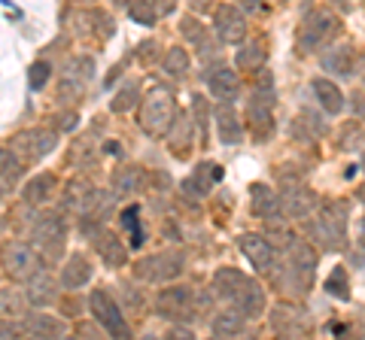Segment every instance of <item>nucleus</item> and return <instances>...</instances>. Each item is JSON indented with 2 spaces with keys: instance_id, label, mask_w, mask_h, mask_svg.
Masks as SVG:
<instances>
[{
  "instance_id": "7",
  "label": "nucleus",
  "mask_w": 365,
  "mask_h": 340,
  "mask_svg": "<svg viewBox=\"0 0 365 340\" xmlns=\"http://www.w3.org/2000/svg\"><path fill=\"white\" fill-rule=\"evenodd\" d=\"M64 237H67V228H64V219L58 213H43V216L34 222V243H37L46 255H58L64 249Z\"/></svg>"
},
{
  "instance_id": "40",
  "label": "nucleus",
  "mask_w": 365,
  "mask_h": 340,
  "mask_svg": "<svg viewBox=\"0 0 365 340\" xmlns=\"http://www.w3.org/2000/svg\"><path fill=\"white\" fill-rule=\"evenodd\" d=\"M262 6V0H247V9H259Z\"/></svg>"
},
{
  "instance_id": "14",
  "label": "nucleus",
  "mask_w": 365,
  "mask_h": 340,
  "mask_svg": "<svg viewBox=\"0 0 365 340\" xmlns=\"http://www.w3.org/2000/svg\"><path fill=\"white\" fill-rule=\"evenodd\" d=\"M314 195L307 188H302V186H295V188H287L283 191V198H280V207H283V213L287 216H292V219H304V216H311V210H314Z\"/></svg>"
},
{
  "instance_id": "41",
  "label": "nucleus",
  "mask_w": 365,
  "mask_h": 340,
  "mask_svg": "<svg viewBox=\"0 0 365 340\" xmlns=\"http://www.w3.org/2000/svg\"><path fill=\"white\" fill-rule=\"evenodd\" d=\"M113 4H116V6H128L131 0H113Z\"/></svg>"
},
{
  "instance_id": "32",
  "label": "nucleus",
  "mask_w": 365,
  "mask_h": 340,
  "mask_svg": "<svg viewBox=\"0 0 365 340\" xmlns=\"http://www.w3.org/2000/svg\"><path fill=\"white\" fill-rule=\"evenodd\" d=\"M98 249H101V255H104V262L110 267H122L125 262H128V255H125V246L113 234H101L98 237Z\"/></svg>"
},
{
  "instance_id": "5",
  "label": "nucleus",
  "mask_w": 365,
  "mask_h": 340,
  "mask_svg": "<svg viewBox=\"0 0 365 340\" xmlns=\"http://www.w3.org/2000/svg\"><path fill=\"white\" fill-rule=\"evenodd\" d=\"M0 258H4V267L13 280H28L40 270V258L34 253V246L25 240H9L4 246V253H0Z\"/></svg>"
},
{
  "instance_id": "22",
  "label": "nucleus",
  "mask_w": 365,
  "mask_h": 340,
  "mask_svg": "<svg viewBox=\"0 0 365 340\" xmlns=\"http://www.w3.org/2000/svg\"><path fill=\"white\" fill-rule=\"evenodd\" d=\"M235 304H237V310L244 313V319L247 316H259L262 310H265V292H262V286H253V282H244V289L235 294Z\"/></svg>"
},
{
  "instance_id": "35",
  "label": "nucleus",
  "mask_w": 365,
  "mask_h": 340,
  "mask_svg": "<svg viewBox=\"0 0 365 340\" xmlns=\"http://www.w3.org/2000/svg\"><path fill=\"white\" fill-rule=\"evenodd\" d=\"M134 104H137V85L128 83V85H122L119 95L110 100V110L113 112H128V110H134Z\"/></svg>"
},
{
  "instance_id": "25",
  "label": "nucleus",
  "mask_w": 365,
  "mask_h": 340,
  "mask_svg": "<svg viewBox=\"0 0 365 340\" xmlns=\"http://www.w3.org/2000/svg\"><path fill=\"white\" fill-rule=\"evenodd\" d=\"M52 188H55V179L49 174H40L25 186L21 198H25V203H31V207H40V203H46L52 198Z\"/></svg>"
},
{
  "instance_id": "1",
  "label": "nucleus",
  "mask_w": 365,
  "mask_h": 340,
  "mask_svg": "<svg viewBox=\"0 0 365 340\" xmlns=\"http://www.w3.org/2000/svg\"><path fill=\"white\" fill-rule=\"evenodd\" d=\"M177 119V104L170 92L165 88H153L150 95L143 97V107H140V128L150 134V137H162V134L170 131V124Z\"/></svg>"
},
{
  "instance_id": "18",
  "label": "nucleus",
  "mask_w": 365,
  "mask_h": 340,
  "mask_svg": "<svg viewBox=\"0 0 365 340\" xmlns=\"http://www.w3.org/2000/svg\"><path fill=\"white\" fill-rule=\"evenodd\" d=\"M323 67L335 76H350L353 73V46L350 43H335L323 55Z\"/></svg>"
},
{
  "instance_id": "42",
  "label": "nucleus",
  "mask_w": 365,
  "mask_h": 340,
  "mask_svg": "<svg viewBox=\"0 0 365 340\" xmlns=\"http://www.w3.org/2000/svg\"><path fill=\"white\" fill-rule=\"evenodd\" d=\"M362 243H365V219H362Z\"/></svg>"
},
{
  "instance_id": "23",
  "label": "nucleus",
  "mask_w": 365,
  "mask_h": 340,
  "mask_svg": "<svg viewBox=\"0 0 365 340\" xmlns=\"http://www.w3.org/2000/svg\"><path fill=\"white\" fill-rule=\"evenodd\" d=\"M25 331L34 337H61L64 334V322L55 319L49 313H31L25 319Z\"/></svg>"
},
{
  "instance_id": "33",
  "label": "nucleus",
  "mask_w": 365,
  "mask_h": 340,
  "mask_svg": "<svg viewBox=\"0 0 365 340\" xmlns=\"http://www.w3.org/2000/svg\"><path fill=\"white\" fill-rule=\"evenodd\" d=\"M28 310V294L19 289H0V316H19Z\"/></svg>"
},
{
  "instance_id": "24",
  "label": "nucleus",
  "mask_w": 365,
  "mask_h": 340,
  "mask_svg": "<svg viewBox=\"0 0 365 340\" xmlns=\"http://www.w3.org/2000/svg\"><path fill=\"white\" fill-rule=\"evenodd\" d=\"M244 282H247V277L241 274V270L222 267V270H216V277H213V289H216L220 298H232L235 301V294L244 289Z\"/></svg>"
},
{
  "instance_id": "28",
  "label": "nucleus",
  "mask_w": 365,
  "mask_h": 340,
  "mask_svg": "<svg viewBox=\"0 0 365 340\" xmlns=\"http://www.w3.org/2000/svg\"><path fill=\"white\" fill-rule=\"evenodd\" d=\"M262 64H265V46H259V43H247L235 55L237 70H262Z\"/></svg>"
},
{
  "instance_id": "16",
  "label": "nucleus",
  "mask_w": 365,
  "mask_h": 340,
  "mask_svg": "<svg viewBox=\"0 0 365 340\" xmlns=\"http://www.w3.org/2000/svg\"><path fill=\"white\" fill-rule=\"evenodd\" d=\"M28 304H34V307H46V304H52L55 298H58V292H55V280L49 274H43V270H37L34 277H28Z\"/></svg>"
},
{
  "instance_id": "13",
  "label": "nucleus",
  "mask_w": 365,
  "mask_h": 340,
  "mask_svg": "<svg viewBox=\"0 0 365 340\" xmlns=\"http://www.w3.org/2000/svg\"><path fill=\"white\" fill-rule=\"evenodd\" d=\"M241 253L250 258V265L259 267V270L271 267V262H274L271 243L265 240V237H259V234H244V237H241Z\"/></svg>"
},
{
  "instance_id": "39",
  "label": "nucleus",
  "mask_w": 365,
  "mask_h": 340,
  "mask_svg": "<svg viewBox=\"0 0 365 340\" xmlns=\"http://www.w3.org/2000/svg\"><path fill=\"white\" fill-rule=\"evenodd\" d=\"M0 337H16V325L6 322V319H0Z\"/></svg>"
},
{
  "instance_id": "2",
  "label": "nucleus",
  "mask_w": 365,
  "mask_h": 340,
  "mask_svg": "<svg viewBox=\"0 0 365 340\" xmlns=\"http://www.w3.org/2000/svg\"><path fill=\"white\" fill-rule=\"evenodd\" d=\"M338 16L329 13V9H311L302 21L299 31V52H314L319 46H326L329 37L338 33Z\"/></svg>"
},
{
  "instance_id": "3",
  "label": "nucleus",
  "mask_w": 365,
  "mask_h": 340,
  "mask_svg": "<svg viewBox=\"0 0 365 340\" xmlns=\"http://www.w3.org/2000/svg\"><path fill=\"white\" fill-rule=\"evenodd\" d=\"M314 234L323 240L329 249H341L347 240V216L344 203H326L314 216Z\"/></svg>"
},
{
  "instance_id": "4",
  "label": "nucleus",
  "mask_w": 365,
  "mask_h": 340,
  "mask_svg": "<svg viewBox=\"0 0 365 340\" xmlns=\"http://www.w3.org/2000/svg\"><path fill=\"white\" fill-rule=\"evenodd\" d=\"M88 310L91 316L98 319V325L104 328V331H110V337H128V322H125V316L119 310V304L110 298V292L104 289H95L88 298Z\"/></svg>"
},
{
  "instance_id": "38",
  "label": "nucleus",
  "mask_w": 365,
  "mask_h": 340,
  "mask_svg": "<svg viewBox=\"0 0 365 340\" xmlns=\"http://www.w3.org/2000/svg\"><path fill=\"white\" fill-rule=\"evenodd\" d=\"M192 107H195V112H198V124H201V134H207V110H204V100L195 95V97H192Z\"/></svg>"
},
{
  "instance_id": "8",
  "label": "nucleus",
  "mask_w": 365,
  "mask_h": 340,
  "mask_svg": "<svg viewBox=\"0 0 365 340\" xmlns=\"http://www.w3.org/2000/svg\"><path fill=\"white\" fill-rule=\"evenodd\" d=\"M180 274H182V255L177 253H158L137 265V277L146 282H168V280H177Z\"/></svg>"
},
{
  "instance_id": "34",
  "label": "nucleus",
  "mask_w": 365,
  "mask_h": 340,
  "mask_svg": "<svg viewBox=\"0 0 365 340\" xmlns=\"http://www.w3.org/2000/svg\"><path fill=\"white\" fill-rule=\"evenodd\" d=\"M326 292L335 294L338 301H350V292H347V270L344 267H335L326 280Z\"/></svg>"
},
{
  "instance_id": "21",
  "label": "nucleus",
  "mask_w": 365,
  "mask_h": 340,
  "mask_svg": "<svg viewBox=\"0 0 365 340\" xmlns=\"http://www.w3.org/2000/svg\"><path fill=\"white\" fill-rule=\"evenodd\" d=\"M250 191H253V213H256L259 219L268 222V219H274V216L280 213V198H277V191H271L265 183H256Z\"/></svg>"
},
{
  "instance_id": "11",
  "label": "nucleus",
  "mask_w": 365,
  "mask_h": 340,
  "mask_svg": "<svg viewBox=\"0 0 365 340\" xmlns=\"http://www.w3.org/2000/svg\"><path fill=\"white\" fill-rule=\"evenodd\" d=\"M271 107L265 100H256L250 97V107H247V119H250V134L256 137V143H265L271 134H274V119H271Z\"/></svg>"
},
{
  "instance_id": "36",
  "label": "nucleus",
  "mask_w": 365,
  "mask_h": 340,
  "mask_svg": "<svg viewBox=\"0 0 365 340\" xmlns=\"http://www.w3.org/2000/svg\"><path fill=\"white\" fill-rule=\"evenodd\" d=\"M19 174H21V164L13 155V149H0V179H4V183H13Z\"/></svg>"
},
{
  "instance_id": "9",
  "label": "nucleus",
  "mask_w": 365,
  "mask_h": 340,
  "mask_svg": "<svg viewBox=\"0 0 365 340\" xmlns=\"http://www.w3.org/2000/svg\"><path fill=\"white\" fill-rule=\"evenodd\" d=\"M216 33H220V40L225 43V46L241 43L247 37V18H244L241 9H235V6L216 9Z\"/></svg>"
},
{
  "instance_id": "27",
  "label": "nucleus",
  "mask_w": 365,
  "mask_h": 340,
  "mask_svg": "<svg viewBox=\"0 0 365 340\" xmlns=\"http://www.w3.org/2000/svg\"><path fill=\"white\" fill-rule=\"evenodd\" d=\"M174 137H170V149H174L177 158H186L189 149H192V131H195V122H192L189 116L182 119H174Z\"/></svg>"
},
{
  "instance_id": "20",
  "label": "nucleus",
  "mask_w": 365,
  "mask_h": 340,
  "mask_svg": "<svg viewBox=\"0 0 365 340\" xmlns=\"http://www.w3.org/2000/svg\"><path fill=\"white\" fill-rule=\"evenodd\" d=\"M216 124H220V140L225 146H237L244 140V128H241V119L232 107H220L216 110Z\"/></svg>"
},
{
  "instance_id": "10",
  "label": "nucleus",
  "mask_w": 365,
  "mask_h": 340,
  "mask_svg": "<svg viewBox=\"0 0 365 340\" xmlns=\"http://www.w3.org/2000/svg\"><path fill=\"white\" fill-rule=\"evenodd\" d=\"M155 310H158V316H165V319L189 316L192 313V292L186 286L162 289V292H158V301H155Z\"/></svg>"
},
{
  "instance_id": "15",
  "label": "nucleus",
  "mask_w": 365,
  "mask_h": 340,
  "mask_svg": "<svg viewBox=\"0 0 365 340\" xmlns=\"http://www.w3.org/2000/svg\"><path fill=\"white\" fill-rule=\"evenodd\" d=\"M210 95L220 97V100H235L237 92H241V79H237V70H232V67H220V70H213L210 79Z\"/></svg>"
},
{
  "instance_id": "17",
  "label": "nucleus",
  "mask_w": 365,
  "mask_h": 340,
  "mask_svg": "<svg viewBox=\"0 0 365 340\" xmlns=\"http://www.w3.org/2000/svg\"><path fill=\"white\" fill-rule=\"evenodd\" d=\"M88 280H91V262L83 253H73L71 258H67V265L61 267V286L64 289H79V286H86Z\"/></svg>"
},
{
  "instance_id": "19",
  "label": "nucleus",
  "mask_w": 365,
  "mask_h": 340,
  "mask_svg": "<svg viewBox=\"0 0 365 340\" xmlns=\"http://www.w3.org/2000/svg\"><path fill=\"white\" fill-rule=\"evenodd\" d=\"M311 88H314V95L319 100V107H323L329 116H338V112L344 110V95H341V88L335 83H329V79L319 76V79L311 83Z\"/></svg>"
},
{
  "instance_id": "37",
  "label": "nucleus",
  "mask_w": 365,
  "mask_h": 340,
  "mask_svg": "<svg viewBox=\"0 0 365 340\" xmlns=\"http://www.w3.org/2000/svg\"><path fill=\"white\" fill-rule=\"evenodd\" d=\"M46 79H49V64H46V61H37V64L31 67V76H28V83H31L34 92L46 85Z\"/></svg>"
},
{
  "instance_id": "26",
  "label": "nucleus",
  "mask_w": 365,
  "mask_h": 340,
  "mask_svg": "<svg viewBox=\"0 0 365 340\" xmlns=\"http://www.w3.org/2000/svg\"><path fill=\"white\" fill-rule=\"evenodd\" d=\"M140 186H143V170L140 167H122V170H116V176H113V191H116L119 198L140 191Z\"/></svg>"
},
{
  "instance_id": "29",
  "label": "nucleus",
  "mask_w": 365,
  "mask_h": 340,
  "mask_svg": "<svg viewBox=\"0 0 365 340\" xmlns=\"http://www.w3.org/2000/svg\"><path fill=\"white\" fill-rule=\"evenodd\" d=\"M244 331V313L241 310H225L213 319V337H235Z\"/></svg>"
},
{
  "instance_id": "31",
  "label": "nucleus",
  "mask_w": 365,
  "mask_h": 340,
  "mask_svg": "<svg viewBox=\"0 0 365 340\" xmlns=\"http://www.w3.org/2000/svg\"><path fill=\"white\" fill-rule=\"evenodd\" d=\"M189 52L182 49V46H170L168 52H165V61H162V67H165V73L168 76H174V79H182L189 73Z\"/></svg>"
},
{
  "instance_id": "30",
  "label": "nucleus",
  "mask_w": 365,
  "mask_h": 340,
  "mask_svg": "<svg viewBox=\"0 0 365 340\" xmlns=\"http://www.w3.org/2000/svg\"><path fill=\"white\" fill-rule=\"evenodd\" d=\"M128 13L137 25H155L158 13H162V0H131Z\"/></svg>"
},
{
  "instance_id": "12",
  "label": "nucleus",
  "mask_w": 365,
  "mask_h": 340,
  "mask_svg": "<svg viewBox=\"0 0 365 340\" xmlns=\"http://www.w3.org/2000/svg\"><path fill=\"white\" fill-rule=\"evenodd\" d=\"M55 134L52 131H46V128H37V131H25V134H19L16 137V146L21 152H25L28 158H43V155H49L55 149Z\"/></svg>"
},
{
  "instance_id": "6",
  "label": "nucleus",
  "mask_w": 365,
  "mask_h": 340,
  "mask_svg": "<svg viewBox=\"0 0 365 340\" xmlns=\"http://www.w3.org/2000/svg\"><path fill=\"white\" fill-rule=\"evenodd\" d=\"M289 270H292V292H307L314 270H317V253L307 240L289 243Z\"/></svg>"
}]
</instances>
